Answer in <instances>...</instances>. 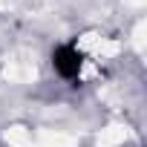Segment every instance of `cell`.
Masks as SVG:
<instances>
[{
  "mask_svg": "<svg viewBox=\"0 0 147 147\" xmlns=\"http://www.w3.org/2000/svg\"><path fill=\"white\" fill-rule=\"evenodd\" d=\"M52 66H55V72H58L61 78L75 81V78L81 75L84 55L78 52V46H72V43H61V46H55V52H52Z\"/></svg>",
  "mask_w": 147,
  "mask_h": 147,
  "instance_id": "obj_1",
  "label": "cell"
}]
</instances>
